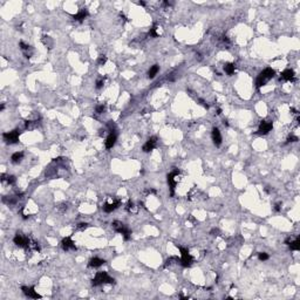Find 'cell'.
Segmentation results:
<instances>
[{"mask_svg": "<svg viewBox=\"0 0 300 300\" xmlns=\"http://www.w3.org/2000/svg\"><path fill=\"white\" fill-rule=\"evenodd\" d=\"M274 75H275V72L272 69V68H270V67H267V68H265L264 71L262 72L259 75H258V78L256 80V86L257 88H260V87H263L265 86L268 81L271 79H273Z\"/></svg>", "mask_w": 300, "mask_h": 300, "instance_id": "obj_1", "label": "cell"}, {"mask_svg": "<svg viewBox=\"0 0 300 300\" xmlns=\"http://www.w3.org/2000/svg\"><path fill=\"white\" fill-rule=\"evenodd\" d=\"M102 284H115V279L112 278L107 272H97L94 277V279L92 280V285L100 286Z\"/></svg>", "mask_w": 300, "mask_h": 300, "instance_id": "obj_2", "label": "cell"}, {"mask_svg": "<svg viewBox=\"0 0 300 300\" xmlns=\"http://www.w3.org/2000/svg\"><path fill=\"white\" fill-rule=\"evenodd\" d=\"M13 242H14V244L17 246L22 247L25 250H31V246H32V240L26 236H24L22 233H19V232L13 238Z\"/></svg>", "mask_w": 300, "mask_h": 300, "instance_id": "obj_3", "label": "cell"}, {"mask_svg": "<svg viewBox=\"0 0 300 300\" xmlns=\"http://www.w3.org/2000/svg\"><path fill=\"white\" fill-rule=\"evenodd\" d=\"M113 228L114 230L117 232V233H120V235H122L123 236L124 240H129L130 237H132V231L128 229V226L127 225H124L123 223H121V222H114L113 223Z\"/></svg>", "mask_w": 300, "mask_h": 300, "instance_id": "obj_4", "label": "cell"}, {"mask_svg": "<svg viewBox=\"0 0 300 300\" xmlns=\"http://www.w3.org/2000/svg\"><path fill=\"white\" fill-rule=\"evenodd\" d=\"M178 248H179V252H181V265L183 267H190L192 265V263H194V258L189 253V250L185 248V247H181V246L178 247Z\"/></svg>", "mask_w": 300, "mask_h": 300, "instance_id": "obj_5", "label": "cell"}, {"mask_svg": "<svg viewBox=\"0 0 300 300\" xmlns=\"http://www.w3.org/2000/svg\"><path fill=\"white\" fill-rule=\"evenodd\" d=\"M179 174H181V171L178 169L174 168V170L168 175V184H169V189H170V197H174V195H175V188H176L177 184L176 177H178Z\"/></svg>", "mask_w": 300, "mask_h": 300, "instance_id": "obj_6", "label": "cell"}, {"mask_svg": "<svg viewBox=\"0 0 300 300\" xmlns=\"http://www.w3.org/2000/svg\"><path fill=\"white\" fill-rule=\"evenodd\" d=\"M19 136H20V130L18 129H14L12 132H7L2 134V138L5 143L7 144H15L19 142Z\"/></svg>", "mask_w": 300, "mask_h": 300, "instance_id": "obj_7", "label": "cell"}, {"mask_svg": "<svg viewBox=\"0 0 300 300\" xmlns=\"http://www.w3.org/2000/svg\"><path fill=\"white\" fill-rule=\"evenodd\" d=\"M273 129V123L271 122V121H260V123H259V127H258V134L259 135H267L268 132H271Z\"/></svg>", "mask_w": 300, "mask_h": 300, "instance_id": "obj_8", "label": "cell"}, {"mask_svg": "<svg viewBox=\"0 0 300 300\" xmlns=\"http://www.w3.org/2000/svg\"><path fill=\"white\" fill-rule=\"evenodd\" d=\"M21 290L24 292V294L27 295L28 298H32V299H41V295L35 291V288L33 286H22Z\"/></svg>", "mask_w": 300, "mask_h": 300, "instance_id": "obj_9", "label": "cell"}, {"mask_svg": "<svg viewBox=\"0 0 300 300\" xmlns=\"http://www.w3.org/2000/svg\"><path fill=\"white\" fill-rule=\"evenodd\" d=\"M61 246L63 248V251H69V250L76 251V245H75V243L73 242V239L71 237H66V238L62 239Z\"/></svg>", "mask_w": 300, "mask_h": 300, "instance_id": "obj_10", "label": "cell"}, {"mask_svg": "<svg viewBox=\"0 0 300 300\" xmlns=\"http://www.w3.org/2000/svg\"><path fill=\"white\" fill-rule=\"evenodd\" d=\"M156 147H157V137L156 136H152L143 145V151L144 152H150V151H152V150L155 149Z\"/></svg>", "mask_w": 300, "mask_h": 300, "instance_id": "obj_11", "label": "cell"}, {"mask_svg": "<svg viewBox=\"0 0 300 300\" xmlns=\"http://www.w3.org/2000/svg\"><path fill=\"white\" fill-rule=\"evenodd\" d=\"M116 140H117V135L115 132H110V134L108 135L106 142H105V145H106L107 149H112L113 147L115 145L116 143Z\"/></svg>", "mask_w": 300, "mask_h": 300, "instance_id": "obj_12", "label": "cell"}, {"mask_svg": "<svg viewBox=\"0 0 300 300\" xmlns=\"http://www.w3.org/2000/svg\"><path fill=\"white\" fill-rule=\"evenodd\" d=\"M120 205H121V201L117 199V201H115L113 203H105L102 209H103V211L107 212V213H110V212H113L114 210H116Z\"/></svg>", "mask_w": 300, "mask_h": 300, "instance_id": "obj_13", "label": "cell"}, {"mask_svg": "<svg viewBox=\"0 0 300 300\" xmlns=\"http://www.w3.org/2000/svg\"><path fill=\"white\" fill-rule=\"evenodd\" d=\"M211 136H212V141L215 143V145H216V147H219L222 144V134H221V132H219V129H218V128H213V129H212Z\"/></svg>", "mask_w": 300, "mask_h": 300, "instance_id": "obj_14", "label": "cell"}, {"mask_svg": "<svg viewBox=\"0 0 300 300\" xmlns=\"http://www.w3.org/2000/svg\"><path fill=\"white\" fill-rule=\"evenodd\" d=\"M294 75H295V73L293 69H285L284 72H282V74H280V80H286V81H294Z\"/></svg>", "mask_w": 300, "mask_h": 300, "instance_id": "obj_15", "label": "cell"}, {"mask_svg": "<svg viewBox=\"0 0 300 300\" xmlns=\"http://www.w3.org/2000/svg\"><path fill=\"white\" fill-rule=\"evenodd\" d=\"M87 17H88V11L83 8V9H80L76 14H74V15H73V19H74L75 21L82 22V21L87 18Z\"/></svg>", "mask_w": 300, "mask_h": 300, "instance_id": "obj_16", "label": "cell"}, {"mask_svg": "<svg viewBox=\"0 0 300 300\" xmlns=\"http://www.w3.org/2000/svg\"><path fill=\"white\" fill-rule=\"evenodd\" d=\"M105 263H106V260H103V259H101V258H98V257H94V258H92V259L89 260L88 266L89 267H94V268H96V267L102 266Z\"/></svg>", "mask_w": 300, "mask_h": 300, "instance_id": "obj_17", "label": "cell"}, {"mask_svg": "<svg viewBox=\"0 0 300 300\" xmlns=\"http://www.w3.org/2000/svg\"><path fill=\"white\" fill-rule=\"evenodd\" d=\"M24 158V152L22 151H17L11 156V162L14 164H18L21 162V159Z\"/></svg>", "mask_w": 300, "mask_h": 300, "instance_id": "obj_18", "label": "cell"}, {"mask_svg": "<svg viewBox=\"0 0 300 300\" xmlns=\"http://www.w3.org/2000/svg\"><path fill=\"white\" fill-rule=\"evenodd\" d=\"M224 71H225V73H226L228 75H232V74L235 73V71H236V65L232 63V62L225 63V65H224Z\"/></svg>", "mask_w": 300, "mask_h": 300, "instance_id": "obj_19", "label": "cell"}, {"mask_svg": "<svg viewBox=\"0 0 300 300\" xmlns=\"http://www.w3.org/2000/svg\"><path fill=\"white\" fill-rule=\"evenodd\" d=\"M5 181L8 183L9 185H13V184L17 182V178H15V176H12V175H11V176H7V178H6V175L2 174V175H1V182H5Z\"/></svg>", "mask_w": 300, "mask_h": 300, "instance_id": "obj_20", "label": "cell"}, {"mask_svg": "<svg viewBox=\"0 0 300 300\" xmlns=\"http://www.w3.org/2000/svg\"><path fill=\"white\" fill-rule=\"evenodd\" d=\"M159 71V67L157 65H154L152 67H150L149 72H148V76H149V79H154L156 75H157V73Z\"/></svg>", "mask_w": 300, "mask_h": 300, "instance_id": "obj_21", "label": "cell"}, {"mask_svg": "<svg viewBox=\"0 0 300 300\" xmlns=\"http://www.w3.org/2000/svg\"><path fill=\"white\" fill-rule=\"evenodd\" d=\"M288 246L291 248L292 251H299L300 250V239L299 237L295 239V240H293V242H290V244H288Z\"/></svg>", "mask_w": 300, "mask_h": 300, "instance_id": "obj_22", "label": "cell"}, {"mask_svg": "<svg viewBox=\"0 0 300 300\" xmlns=\"http://www.w3.org/2000/svg\"><path fill=\"white\" fill-rule=\"evenodd\" d=\"M25 125H26L27 129H34L38 125V121H26Z\"/></svg>", "mask_w": 300, "mask_h": 300, "instance_id": "obj_23", "label": "cell"}, {"mask_svg": "<svg viewBox=\"0 0 300 300\" xmlns=\"http://www.w3.org/2000/svg\"><path fill=\"white\" fill-rule=\"evenodd\" d=\"M270 258V256L266 253V252H260V253H258V259L260 260V262H265V260H267Z\"/></svg>", "mask_w": 300, "mask_h": 300, "instance_id": "obj_24", "label": "cell"}, {"mask_svg": "<svg viewBox=\"0 0 300 300\" xmlns=\"http://www.w3.org/2000/svg\"><path fill=\"white\" fill-rule=\"evenodd\" d=\"M156 29H157V26L156 25H154V26L151 27L150 28V31H149V35L150 36H152V38H157L158 36V34H157V32H156Z\"/></svg>", "mask_w": 300, "mask_h": 300, "instance_id": "obj_25", "label": "cell"}, {"mask_svg": "<svg viewBox=\"0 0 300 300\" xmlns=\"http://www.w3.org/2000/svg\"><path fill=\"white\" fill-rule=\"evenodd\" d=\"M105 110H106V106H105L103 103H102V105H98V106H96V108H95L96 114H102Z\"/></svg>", "mask_w": 300, "mask_h": 300, "instance_id": "obj_26", "label": "cell"}, {"mask_svg": "<svg viewBox=\"0 0 300 300\" xmlns=\"http://www.w3.org/2000/svg\"><path fill=\"white\" fill-rule=\"evenodd\" d=\"M106 62H107V56L106 55H100V56H98V59H97V63H98L100 66H103Z\"/></svg>", "mask_w": 300, "mask_h": 300, "instance_id": "obj_27", "label": "cell"}, {"mask_svg": "<svg viewBox=\"0 0 300 300\" xmlns=\"http://www.w3.org/2000/svg\"><path fill=\"white\" fill-rule=\"evenodd\" d=\"M42 42H44L46 46H48V44H51V46L53 45V41H52V40L49 39V36H46V35L42 38Z\"/></svg>", "mask_w": 300, "mask_h": 300, "instance_id": "obj_28", "label": "cell"}, {"mask_svg": "<svg viewBox=\"0 0 300 300\" xmlns=\"http://www.w3.org/2000/svg\"><path fill=\"white\" fill-rule=\"evenodd\" d=\"M105 85V79H100L96 81V89H101Z\"/></svg>", "mask_w": 300, "mask_h": 300, "instance_id": "obj_29", "label": "cell"}, {"mask_svg": "<svg viewBox=\"0 0 300 300\" xmlns=\"http://www.w3.org/2000/svg\"><path fill=\"white\" fill-rule=\"evenodd\" d=\"M299 141V138H298V136H295V135H290L288 137H287V142L290 143V142H298Z\"/></svg>", "mask_w": 300, "mask_h": 300, "instance_id": "obj_30", "label": "cell"}, {"mask_svg": "<svg viewBox=\"0 0 300 300\" xmlns=\"http://www.w3.org/2000/svg\"><path fill=\"white\" fill-rule=\"evenodd\" d=\"M89 225L87 224V223H80L79 225H78V229L79 230H81V231H83V230H86L87 228H88Z\"/></svg>", "mask_w": 300, "mask_h": 300, "instance_id": "obj_31", "label": "cell"}, {"mask_svg": "<svg viewBox=\"0 0 300 300\" xmlns=\"http://www.w3.org/2000/svg\"><path fill=\"white\" fill-rule=\"evenodd\" d=\"M132 209H134V203H132V201H129L128 204H127V206H125V210L130 212V211H132Z\"/></svg>", "mask_w": 300, "mask_h": 300, "instance_id": "obj_32", "label": "cell"}, {"mask_svg": "<svg viewBox=\"0 0 300 300\" xmlns=\"http://www.w3.org/2000/svg\"><path fill=\"white\" fill-rule=\"evenodd\" d=\"M210 235H212V236H219V230L212 229L211 231H210Z\"/></svg>", "mask_w": 300, "mask_h": 300, "instance_id": "obj_33", "label": "cell"}, {"mask_svg": "<svg viewBox=\"0 0 300 300\" xmlns=\"http://www.w3.org/2000/svg\"><path fill=\"white\" fill-rule=\"evenodd\" d=\"M274 210L277 212H280L282 211V204L280 203H277L275 205H274Z\"/></svg>", "mask_w": 300, "mask_h": 300, "instance_id": "obj_34", "label": "cell"}, {"mask_svg": "<svg viewBox=\"0 0 300 300\" xmlns=\"http://www.w3.org/2000/svg\"><path fill=\"white\" fill-rule=\"evenodd\" d=\"M291 112H292V114L298 115V110H297V109H294V108H291Z\"/></svg>", "mask_w": 300, "mask_h": 300, "instance_id": "obj_35", "label": "cell"}, {"mask_svg": "<svg viewBox=\"0 0 300 300\" xmlns=\"http://www.w3.org/2000/svg\"><path fill=\"white\" fill-rule=\"evenodd\" d=\"M137 4H138L140 6H145V5H147V4H145V1H138Z\"/></svg>", "mask_w": 300, "mask_h": 300, "instance_id": "obj_36", "label": "cell"}, {"mask_svg": "<svg viewBox=\"0 0 300 300\" xmlns=\"http://www.w3.org/2000/svg\"><path fill=\"white\" fill-rule=\"evenodd\" d=\"M216 114H217V115H221L222 114V109H221V108H218V109H217V113H216Z\"/></svg>", "mask_w": 300, "mask_h": 300, "instance_id": "obj_37", "label": "cell"}, {"mask_svg": "<svg viewBox=\"0 0 300 300\" xmlns=\"http://www.w3.org/2000/svg\"><path fill=\"white\" fill-rule=\"evenodd\" d=\"M4 109H5V105H4V103H2V105H1V107H0V112H2V110H4Z\"/></svg>", "mask_w": 300, "mask_h": 300, "instance_id": "obj_38", "label": "cell"}, {"mask_svg": "<svg viewBox=\"0 0 300 300\" xmlns=\"http://www.w3.org/2000/svg\"><path fill=\"white\" fill-rule=\"evenodd\" d=\"M223 124H224V125H226V127H229V122H228V121H225V120H224Z\"/></svg>", "mask_w": 300, "mask_h": 300, "instance_id": "obj_39", "label": "cell"}]
</instances>
